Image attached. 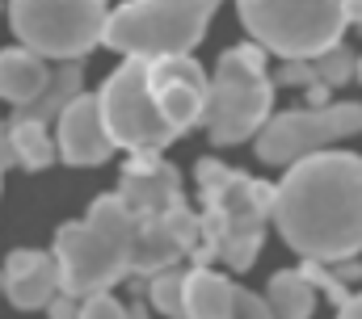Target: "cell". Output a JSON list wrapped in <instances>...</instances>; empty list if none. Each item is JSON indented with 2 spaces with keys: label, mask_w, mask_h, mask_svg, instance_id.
Returning a JSON list of instances; mask_svg holds the SVG:
<instances>
[{
  "label": "cell",
  "mask_w": 362,
  "mask_h": 319,
  "mask_svg": "<svg viewBox=\"0 0 362 319\" xmlns=\"http://www.w3.org/2000/svg\"><path fill=\"white\" fill-rule=\"evenodd\" d=\"M148 92L156 109L165 114V122L177 135H185L189 126H202L206 118L211 80L202 72V64H194V55H169V59L148 64Z\"/></svg>",
  "instance_id": "30bf717a"
},
{
  "label": "cell",
  "mask_w": 362,
  "mask_h": 319,
  "mask_svg": "<svg viewBox=\"0 0 362 319\" xmlns=\"http://www.w3.org/2000/svg\"><path fill=\"white\" fill-rule=\"evenodd\" d=\"M274 118V76L266 64V47L257 42H236L219 55L215 76H211V101L202 131L215 148H236L249 143L266 131Z\"/></svg>",
  "instance_id": "277c9868"
},
{
  "label": "cell",
  "mask_w": 362,
  "mask_h": 319,
  "mask_svg": "<svg viewBox=\"0 0 362 319\" xmlns=\"http://www.w3.org/2000/svg\"><path fill=\"white\" fill-rule=\"evenodd\" d=\"M0 273H4V299L17 311H47L64 294V269L55 252L42 248H13Z\"/></svg>",
  "instance_id": "4fadbf2b"
},
{
  "label": "cell",
  "mask_w": 362,
  "mask_h": 319,
  "mask_svg": "<svg viewBox=\"0 0 362 319\" xmlns=\"http://www.w3.org/2000/svg\"><path fill=\"white\" fill-rule=\"evenodd\" d=\"M21 168L17 160V143H13V122H0V168Z\"/></svg>",
  "instance_id": "484cf974"
},
{
  "label": "cell",
  "mask_w": 362,
  "mask_h": 319,
  "mask_svg": "<svg viewBox=\"0 0 362 319\" xmlns=\"http://www.w3.org/2000/svg\"><path fill=\"white\" fill-rule=\"evenodd\" d=\"M81 303H85V299H76V294H68V290H64V294L47 307V315H51V319H81Z\"/></svg>",
  "instance_id": "d4e9b609"
},
{
  "label": "cell",
  "mask_w": 362,
  "mask_h": 319,
  "mask_svg": "<svg viewBox=\"0 0 362 319\" xmlns=\"http://www.w3.org/2000/svg\"><path fill=\"white\" fill-rule=\"evenodd\" d=\"M105 0H8V25L21 47L55 64H85L105 38Z\"/></svg>",
  "instance_id": "52a82bcc"
},
{
  "label": "cell",
  "mask_w": 362,
  "mask_h": 319,
  "mask_svg": "<svg viewBox=\"0 0 362 319\" xmlns=\"http://www.w3.org/2000/svg\"><path fill=\"white\" fill-rule=\"evenodd\" d=\"M101 101V118L105 131L114 139V148L139 156V152H165L169 143H177L181 135L165 122V114L156 109L152 92H148V59H122L97 88Z\"/></svg>",
  "instance_id": "ba28073f"
},
{
  "label": "cell",
  "mask_w": 362,
  "mask_h": 319,
  "mask_svg": "<svg viewBox=\"0 0 362 319\" xmlns=\"http://www.w3.org/2000/svg\"><path fill=\"white\" fill-rule=\"evenodd\" d=\"M148 307H152L148 299H131V307H127V311H131V319H152V315H148Z\"/></svg>",
  "instance_id": "83f0119b"
},
{
  "label": "cell",
  "mask_w": 362,
  "mask_h": 319,
  "mask_svg": "<svg viewBox=\"0 0 362 319\" xmlns=\"http://www.w3.org/2000/svg\"><path fill=\"white\" fill-rule=\"evenodd\" d=\"M185 286H189V265L165 269L148 282V303L169 319H185Z\"/></svg>",
  "instance_id": "ffe728a7"
},
{
  "label": "cell",
  "mask_w": 362,
  "mask_h": 319,
  "mask_svg": "<svg viewBox=\"0 0 362 319\" xmlns=\"http://www.w3.org/2000/svg\"><path fill=\"white\" fill-rule=\"evenodd\" d=\"M135 239H139V219L127 210V202L114 189L97 193L89 215L64 223L51 243L64 269V290L76 299H89V294L114 290L118 282H131Z\"/></svg>",
  "instance_id": "3957f363"
},
{
  "label": "cell",
  "mask_w": 362,
  "mask_h": 319,
  "mask_svg": "<svg viewBox=\"0 0 362 319\" xmlns=\"http://www.w3.org/2000/svg\"><path fill=\"white\" fill-rule=\"evenodd\" d=\"M350 21L362 25V0H350Z\"/></svg>",
  "instance_id": "f1b7e54d"
},
{
  "label": "cell",
  "mask_w": 362,
  "mask_h": 319,
  "mask_svg": "<svg viewBox=\"0 0 362 319\" xmlns=\"http://www.w3.org/2000/svg\"><path fill=\"white\" fill-rule=\"evenodd\" d=\"M76 97H85V64H59L55 76H51V88H47L30 109H21V114H13V118H21V122H42V126H59L64 109H68Z\"/></svg>",
  "instance_id": "e0dca14e"
},
{
  "label": "cell",
  "mask_w": 362,
  "mask_h": 319,
  "mask_svg": "<svg viewBox=\"0 0 362 319\" xmlns=\"http://www.w3.org/2000/svg\"><path fill=\"white\" fill-rule=\"evenodd\" d=\"M337 319H362V294H350V299L337 307Z\"/></svg>",
  "instance_id": "4316f807"
},
{
  "label": "cell",
  "mask_w": 362,
  "mask_h": 319,
  "mask_svg": "<svg viewBox=\"0 0 362 319\" xmlns=\"http://www.w3.org/2000/svg\"><path fill=\"white\" fill-rule=\"evenodd\" d=\"M316 294L320 290L308 282L303 269H278L266 286V303H270L274 319H312Z\"/></svg>",
  "instance_id": "ac0fdd59"
},
{
  "label": "cell",
  "mask_w": 362,
  "mask_h": 319,
  "mask_svg": "<svg viewBox=\"0 0 362 319\" xmlns=\"http://www.w3.org/2000/svg\"><path fill=\"white\" fill-rule=\"evenodd\" d=\"M362 135L358 101H333L325 109H282L266 122V131L253 139V152L262 164L291 168L316 152H333V143Z\"/></svg>",
  "instance_id": "9c48e42d"
},
{
  "label": "cell",
  "mask_w": 362,
  "mask_h": 319,
  "mask_svg": "<svg viewBox=\"0 0 362 319\" xmlns=\"http://www.w3.org/2000/svg\"><path fill=\"white\" fill-rule=\"evenodd\" d=\"M270 76H274V88H303V92H308L312 84H320L312 59H282Z\"/></svg>",
  "instance_id": "7402d4cb"
},
{
  "label": "cell",
  "mask_w": 362,
  "mask_h": 319,
  "mask_svg": "<svg viewBox=\"0 0 362 319\" xmlns=\"http://www.w3.org/2000/svg\"><path fill=\"white\" fill-rule=\"evenodd\" d=\"M51 68L42 55H34L30 47H4L0 51V101L13 105V114L30 109L47 88H51Z\"/></svg>",
  "instance_id": "9a60e30c"
},
{
  "label": "cell",
  "mask_w": 362,
  "mask_h": 319,
  "mask_svg": "<svg viewBox=\"0 0 362 319\" xmlns=\"http://www.w3.org/2000/svg\"><path fill=\"white\" fill-rule=\"evenodd\" d=\"M274 227L291 252L341 265L362 252V156L316 152L282 172Z\"/></svg>",
  "instance_id": "6da1fadb"
},
{
  "label": "cell",
  "mask_w": 362,
  "mask_h": 319,
  "mask_svg": "<svg viewBox=\"0 0 362 319\" xmlns=\"http://www.w3.org/2000/svg\"><path fill=\"white\" fill-rule=\"evenodd\" d=\"M202 248V215L181 206L165 219H139V239H135V273L131 282H152L165 269H177L181 256L194 260Z\"/></svg>",
  "instance_id": "8fae6325"
},
{
  "label": "cell",
  "mask_w": 362,
  "mask_h": 319,
  "mask_svg": "<svg viewBox=\"0 0 362 319\" xmlns=\"http://www.w3.org/2000/svg\"><path fill=\"white\" fill-rule=\"evenodd\" d=\"M236 282L211 265H189V286H185V319H232L236 307Z\"/></svg>",
  "instance_id": "2e32d148"
},
{
  "label": "cell",
  "mask_w": 362,
  "mask_h": 319,
  "mask_svg": "<svg viewBox=\"0 0 362 319\" xmlns=\"http://www.w3.org/2000/svg\"><path fill=\"white\" fill-rule=\"evenodd\" d=\"M135 219H165L185 206L181 198V172L160 152H139L122 164L118 189H114Z\"/></svg>",
  "instance_id": "7c38bea8"
},
{
  "label": "cell",
  "mask_w": 362,
  "mask_h": 319,
  "mask_svg": "<svg viewBox=\"0 0 362 319\" xmlns=\"http://www.w3.org/2000/svg\"><path fill=\"white\" fill-rule=\"evenodd\" d=\"M223 0H127L110 13L101 47L118 51L122 59H169V55H189L215 8Z\"/></svg>",
  "instance_id": "5b68a950"
},
{
  "label": "cell",
  "mask_w": 362,
  "mask_h": 319,
  "mask_svg": "<svg viewBox=\"0 0 362 319\" xmlns=\"http://www.w3.org/2000/svg\"><path fill=\"white\" fill-rule=\"evenodd\" d=\"M198 181V198H202V248L194 252L189 265H228L232 273H249L262 243L266 227L274 223V202H278V185L249 176L223 160L206 156L194 168Z\"/></svg>",
  "instance_id": "7a4b0ae2"
},
{
  "label": "cell",
  "mask_w": 362,
  "mask_h": 319,
  "mask_svg": "<svg viewBox=\"0 0 362 319\" xmlns=\"http://www.w3.org/2000/svg\"><path fill=\"white\" fill-rule=\"evenodd\" d=\"M13 143H17V160L25 172H42L59 160V139L51 135V126L42 122H21L13 118Z\"/></svg>",
  "instance_id": "d6986e66"
},
{
  "label": "cell",
  "mask_w": 362,
  "mask_h": 319,
  "mask_svg": "<svg viewBox=\"0 0 362 319\" xmlns=\"http://www.w3.org/2000/svg\"><path fill=\"white\" fill-rule=\"evenodd\" d=\"M316 64V80L320 84H329V88H341V84H350V80L358 76V55L341 42V47H333L329 55H320V59H312Z\"/></svg>",
  "instance_id": "44dd1931"
},
{
  "label": "cell",
  "mask_w": 362,
  "mask_h": 319,
  "mask_svg": "<svg viewBox=\"0 0 362 319\" xmlns=\"http://www.w3.org/2000/svg\"><path fill=\"white\" fill-rule=\"evenodd\" d=\"M232 319H274L266 294H253V290H236V307H232Z\"/></svg>",
  "instance_id": "cb8c5ba5"
},
{
  "label": "cell",
  "mask_w": 362,
  "mask_h": 319,
  "mask_svg": "<svg viewBox=\"0 0 362 319\" xmlns=\"http://www.w3.org/2000/svg\"><path fill=\"white\" fill-rule=\"evenodd\" d=\"M55 139H59V160L72 164V168H97L114 156V139L105 131V118H101V101L97 92H85L76 97L59 126H55Z\"/></svg>",
  "instance_id": "5bb4252c"
},
{
  "label": "cell",
  "mask_w": 362,
  "mask_h": 319,
  "mask_svg": "<svg viewBox=\"0 0 362 319\" xmlns=\"http://www.w3.org/2000/svg\"><path fill=\"white\" fill-rule=\"evenodd\" d=\"M0 185H4V168H0Z\"/></svg>",
  "instance_id": "4dcf8cb0"
},
{
  "label": "cell",
  "mask_w": 362,
  "mask_h": 319,
  "mask_svg": "<svg viewBox=\"0 0 362 319\" xmlns=\"http://www.w3.org/2000/svg\"><path fill=\"white\" fill-rule=\"evenodd\" d=\"M81 319H131V311L114 299V290H105V294H89L81 303Z\"/></svg>",
  "instance_id": "603a6c76"
},
{
  "label": "cell",
  "mask_w": 362,
  "mask_h": 319,
  "mask_svg": "<svg viewBox=\"0 0 362 319\" xmlns=\"http://www.w3.org/2000/svg\"><path fill=\"white\" fill-rule=\"evenodd\" d=\"M358 80H362V55H358Z\"/></svg>",
  "instance_id": "f546056e"
},
{
  "label": "cell",
  "mask_w": 362,
  "mask_h": 319,
  "mask_svg": "<svg viewBox=\"0 0 362 319\" xmlns=\"http://www.w3.org/2000/svg\"><path fill=\"white\" fill-rule=\"evenodd\" d=\"M240 25L278 59H320L341 47L350 0H236Z\"/></svg>",
  "instance_id": "8992f818"
}]
</instances>
